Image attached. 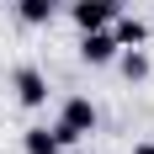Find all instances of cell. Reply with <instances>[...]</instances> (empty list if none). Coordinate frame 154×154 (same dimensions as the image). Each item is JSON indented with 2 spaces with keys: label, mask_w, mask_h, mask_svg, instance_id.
I'll list each match as a JSON object with an SVG mask.
<instances>
[{
  "label": "cell",
  "mask_w": 154,
  "mask_h": 154,
  "mask_svg": "<svg viewBox=\"0 0 154 154\" xmlns=\"http://www.w3.org/2000/svg\"><path fill=\"white\" fill-rule=\"evenodd\" d=\"M112 53H117V37H112V32H101V27L85 32V59H91V64H106Z\"/></svg>",
  "instance_id": "cell-4"
},
{
  "label": "cell",
  "mask_w": 154,
  "mask_h": 154,
  "mask_svg": "<svg viewBox=\"0 0 154 154\" xmlns=\"http://www.w3.org/2000/svg\"><path fill=\"white\" fill-rule=\"evenodd\" d=\"M122 69H128L133 80H143V75H149V59H143V53H128V59H122Z\"/></svg>",
  "instance_id": "cell-8"
},
{
  "label": "cell",
  "mask_w": 154,
  "mask_h": 154,
  "mask_svg": "<svg viewBox=\"0 0 154 154\" xmlns=\"http://www.w3.org/2000/svg\"><path fill=\"white\" fill-rule=\"evenodd\" d=\"M133 154H154V143H138V149H133Z\"/></svg>",
  "instance_id": "cell-9"
},
{
  "label": "cell",
  "mask_w": 154,
  "mask_h": 154,
  "mask_svg": "<svg viewBox=\"0 0 154 154\" xmlns=\"http://www.w3.org/2000/svg\"><path fill=\"white\" fill-rule=\"evenodd\" d=\"M91 128H96V106L85 101V96H75V101L64 106V122L53 128V133H59V143H75L80 133H91Z\"/></svg>",
  "instance_id": "cell-1"
},
{
  "label": "cell",
  "mask_w": 154,
  "mask_h": 154,
  "mask_svg": "<svg viewBox=\"0 0 154 154\" xmlns=\"http://www.w3.org/2000/svg\"><path fill=\"white\" fill-rule=\"evenodd\" d=\"M112 16H117V0H80V5H75V21H80L85 32H96V27H106Z\"/></svg>",
  "instance_id": "cell-2"
},
{
  "label": "cell",
  "mask_w": 154,
  "mask_h": 154,
  "mask_svg": "<svg viewBox=\"0 0 154 154\" xmlns=\"http://www.w3.org/2000/svg\"><path fill=\"white\" fill-rule=\"evenodd\" d=\"M117 43H143V21H117Z\"/></svg>",
  "instance_id": "cell-7"
},
{
  "label": "cell",
  "mask_w": 154,
  "mask_h": 154,
  "mask_svg": "<svg viewBox=\"0 0 154 154\" xmlns=\"http://www.w3.org/2000/svg\"><path fill=\"white\" fill-rule=\"evenodd\" d=\"M53 5H59V0H21V16H27V21H48Z\"/></svg>",
  "instance_id": "cell-6"
},
{
  "label": "cell",
  "mask_w": 154,
  "mask_h": 154,
  "mask_svg": "<svg viewBox=\"0 0 154 154\" xmlns=\"http://www.w3.org/2000/svg\"><path fill=\"white\" fill-rule=\"evenodd\" d=\"M16 96H21V106H43L48 101V85L37 69H16Z\"/></svg>",
  "instance_id": "cell-3"
},
{
  "label": "cell",
  "mask_w": 154,
  "mask_h": 154,
  "mask_svg": "<svg viewBox=\"0 0 154 154\" xmlns=\"http://www.w3.org/2000/svg\"><path fill=\"white\" fill-rule=\"evenodd\" d=\"M59 133H48V128H37V133H27V154H59Z\"/></svg>",
  "instance_id": "cell-5"
}]
</instances>
